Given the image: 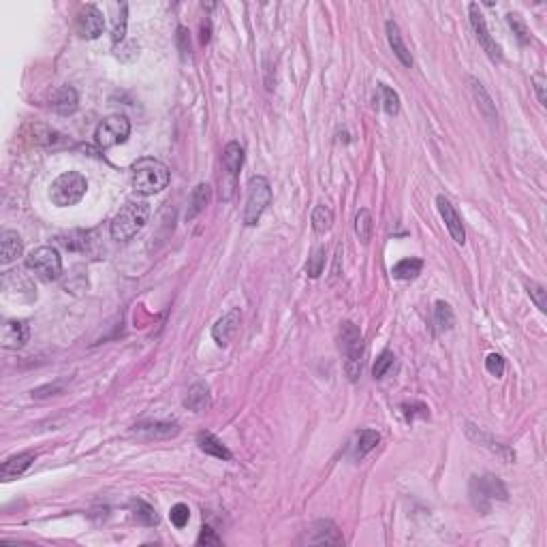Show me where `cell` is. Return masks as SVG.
Instances as JSON below:
<instances>
[{
	"mask_svg": "<svg viewBox=\"0 0 547 547\" xmlns=\"http://www.w3.org/2000/svg\"><path fill=\"white\" fill-rule=\"evenodd\" d=\"M131 171H133V188L139 195H146V197L165 190L171 180L167 165L152 156H144V158L135 160Z\"/></svg>",
	"mask_w": 547,
	"mask_h": 547,
	"instance_id": "1",
	"label": "cell"
},
{
	"mask_svg": "<svg viewBox=\"0 0 547 547\" xmlns=\"http://www.w3.org/2000/svg\"><path fill=\"white\" fill-rule=\"evenodd\" d=\"M340 350L344 355V372L348 380L355 383L362 372H364V355H366V344L360 328L350 321H344L340 328Z\"/></svg>",
	"mask_w": 547,
	"mask_h": 547,
	"instance_id": "2",
	"label": "cell"
},
{
	"mask_svg": "<svg viewBox=\"0 0 547 547\" xmlns=\"http://www.w3.org/2000/svg\"><path fill=\"white\" fill-rule=\"evenodd\" d=\"M150 208L146 201H128L120 208V212L114 216L109 231L116 242H128L133 240L148 222Z\"/></svg>",
	"mask_w": 547,
	"mask_h": 547,
	"instance_id": "3",
	"label": "cell"
},
{
	"mask_svg": "<svg viewBox=\"0 0 547 547\" xmlns=\"http://www.w3.org/2000/svg\"><path fill=\"white\" fill-rule=\"evenodd\" d=\"M88 182L79 171H64L49 186V199L58 208H69L84 199Z\"/></svg>",
	"mask_w": 547,
	"mask_h": 547,
	"instance_id": "4",
	"label": "cell"
},
{
	"mask_svg": "<svg viewBox=\"0 0 547 547\" xmlns=\"http://www.w3.org/2000/svg\"><path fill=\"white\" fill-rule=\"evenodd\" d=\"M272 201V186L263 176H252L248 180V192H246V206H244V224L254 227L259 218L263 216L265 208Z\"/></svg>",
	"mask_w": 547,
	"mask_h": 547,
	"instance_id": "5",
	"label": "cell"
},
{
	"mask_svg": "<svg viewBox=\"0 0 547 547\" xmlns=\"http://www.w3.org/2000/svg\"><path fill=\"white\" fill-rule=\"evenodd\" d=\"M26 268L35 272L41 280L52 282L58 280L62 274V259L60 252L52 246H39L26 256Z\"/></svg>",
	"mask_w": 547,
	"mask_h": 547,
	"instance_id": "6",
	"label": "cell"
},
{
	"mask_svg": "<svg viewBox=\"0 0 547 547\" xmlns=\"http://www.w3.org/2000/svg\"><path fill=\"white\" fill-rule=\"evenodd\" d=\"M470 498L479 511H490V500H507V488L498 477H472L470 479Z\"/></svg>",
	"mask_w": 547,
	"mask_h": 547,
	"instance_id": "7",
	"label": "cell"
},
{
	"mask_svg": "<svg viewBox=\"0 0 547 547\" xmlns=\"http://www.w3.org/2000/svg\"><path fill=\"white\" fill-rule=\"evenodd\" d=\"M128 135H131V122H128V118L114 114L96 126L94 144H96V148L107 150V148H114L118 144H124L128 139Z\"/></svg>",
	"mask_w": 547,
	"mask_h": 547,
	"instance_id": "8",
	"label": "cell"
},
{
	"mask_svg": "<svg viewBox=\"0 0 547 547\" xmlns=\"http://www.w3.org/2000/svg\"><path fill=\"white\" fill-rule=\"evenodd\" d=\"M468 15H470V24H472L475 35H477V39H479V45L484 47V52L490 56V60L502 62V49H500V45L492 39L490 28H488V24H486V17H484V13L479 11V5L472 3V5L468 7Z\"/></svg>",
	"mask_w": 547,
	"mask_h": 547,
	"instance_id": "9",
	"label": "cell"
},
{
	"mask_svg": "<svg viewBox=\"0 0 547 547\" xmlns=\"http://www.w3.org/2000/svg\"><path fill=\"white\" fill-rule=\"evenodd\" d=\"M103 28H105V17L103 13L99 11V7L94 5H86L79 9L77 13V20H75V30L82 39H96L103 35Z\"/></svg>",
	"mask_w": 547,
	"mask_h": 547,
	"instance_id": "10",
	"label": "cell"
},
{
	"mask_svg": "<svg viewBox=\"0 0 547 547\" xmlns=\"http://www.w3.org/2000/svg\"><path fill=\"white\" fill-rule=\"evenodd\" d=\"M436 208H438V212H440V216H442V220H445V227H447L449 236L456 240V244H462V246H464V244H466L464 222H462L460 214L456 212V208L452 206V201H449L447 197H442V195H438V197H436Z\"/></svg>",
	"mask_w": 547,
	"mask_h": 547,
	"instance_id": "11",
	"label": "cell"
},
{
	"mask_svg": "<svg viewBox=\"0 0 547 547\" xmlns=\"http://www.w3.org/2000/svg\"><path fill=\"white\" fill-rule=\"evenodd\" d=\"M240 321H242V312L238 308L229 310L222 318H218L214 328H212V338L216 340L218 346H227L231 342V338L238 334L240 330Z\"/></svg>",
	"mask_w": 547,
	"mask_h": 547,
	"instance_id": "12",
	"label": "cell"
},
{
	"mask_svg": "<svg viewBox=\"0 0 547 547\" xmlns=\"http://www.w3.org/2000/svg\"><path fill=\"white\" fill-rule=\"evenodd\" d=\"M30 338V328L26 321H5L0 328V342L5 348H22Z\"/></svg>",
	"mask_w": 547,
	"mask_h": 547,
	"instance_id": "13",
	"label": "cell"
},
{
	"mask_svg": "<svg viewBox=\"0 0 547 547\" xmlns=\"http://www.w3.org/2000/svg\"><path fill=\"white\" fill-rule=\"evenodd\" d=\"M77 103H79L77 92H75V88H71V86H62V88L54 90L52 96H49L52 109L58 111V114H62V116L73 114V111L77 109Z\"/></svg>",
	"mask_w": 547,
	"mask_h": 547,
	"instance_id": "14",
	"label": "cell"
},
{
	"mask_svg": "<svg viewBox=\"0 0 547 547\" xmlns=\"http://www.w3.org/2000/svg\"><path fill=\"white\" fill-rule=\"evenodd\" d=\"M184 406L192 413H206L212 406V396H210V387L206 383H195L188 390L186 398H184Z\"/></svg>",
	"mask_w": 547,
	"mask_h": 547,
	"instance_id": "15",
	"label": "cell"
},
{
	"mask_svg": "<svg viewBox=\"0 0 547 547\" xmlns=\"http://www.w3.org/2000/svg\"><path fill=\"white\" fill-rule=\"evenodd\" d=\"M32 462H35V454L32 452H24V454H17V456H11L9 460L3 462V466H0V477H3L5 481H11L20 475H24Z\"/></svg>",
	"mask_w": 547,
	"mask_h": 547,
	"instance_id": "16",
	"label": "cell"
},
{
	"mask_svg": "<svg viewBox=\"0 0 547 547\" xmlns=\"http://www.w3.org/2000/svg\"><path fill=\"white\" fill-rule=\"evenodd\" d=\"M22 250L24 244L17 231H3V236H0V263L3 265L13 263L17 256H22Z\"/></svg>",
	"mask_w": 547,
	"mask_h": 547,
	"instance_id": "17",
	"label": "cell"
},
{
	"mask_svg": "<svg viewBox=\"0 0 547 547\" xmlns=\"http://www.w3.org/2000/svg\"><path fill=\"white\" fill-rule=\"evenodd\" d=\"M385 30H387V41H390V47L394 49V54L398 56V60L404 64V67H413V56L408 52V47L404 45V39H402V32H400V26L390 20L385 24Z\"/></svg>",
	"mask_w": 547,
	"mask_h": 547,
	"instance_id": "18",
	"label": "cell"
},
{
	"mask_svg": "<svg viewBox=\"0 0 547 547\" xmlns=\"http://www.w3.org/2000/svg\"><path fill=\"white\" fill-rule=\"evenodd\" d=\"M133 432L144 438H169V436H176L180 432V428H178V424H169V422H144V424H137L133 428Z\"/></svg>",
	"mask_w": 547,
	"mask_h": 547,
	"instance_id": "19",
	"label": "cell"
},
{
	"mask_svg": "<svg viewBox=\"0 0 547 547\" xmlns=\"http://www.w3.org/2000/svg\"><path fill=\"white\" fill-rule=\"evenodd\" d=\"M242 165H244V148L238 141H231V144L224 146V150H222V167H224V171L229 174L231 180H236V176L240 174Z\"/></svg>",
	"mask_w": 547,
	"mask_h": 547,
	"instance_id": "20",
	"label": "cell"
},
{
	"mask_svg": "<svg viewBox=\"0 0 547 547\" xmlns=\"http://www.w3.org/2000/svg\"><path fill=\"white\" fill-rule=\"evenodd\" d=\"M212 199V186L210 184H199L195 190L190 192V203H188V212H186V220H192L195 216H199Z\"/></svg>",
	"mask_w": 547,
	"mask_h": 547,
	"instance_id": "21",
	"label": "cell"
},
{
	"mask_svg": "<svg viewBox=\"0 0 547 547\" xmlns=\"http://www.w3.org/2000/svg\"><path fill=\"white\" fill-rule=\"evenodd\" d=\"M312 532H314V537L308 539V543H312V545H323V543L325 545H340L342 543V537H340L334 522H316L312 526Z\"/></svg>",
	"mask_w": 547,
	"mask_h": 547,
	"instance_id": "22",
	"label": "cell"
},
{
	"mask_svg": "<svg viewBox=\"0 0 547 547\" xmlns=\"http://www.w3.org/2000/svg\"><path fill=\"white\" fill-rule=\"evenodd\" d=\"M197 445H199V449L203 454H208V456H214V458H218V460H231L233 456H231V452L227 447H224L214 434H210V432H199L197 434Z\"/></svg>",
	"mask_w": 547,
	"mask_h": 547,
	"instance_id": "23",
	"label": "cell"
},
{
	"mask_svg": "<svg viewBox=\"0 0 547 547\" xmlns=\"http://www.w3.org/2000/svg\"><path fill=\"white\" fill-rule=\"evenodd\" d=\"M422 270H424L422 259H402L400 263H396L392 268V276L396 280H415L422 274Z\"/></svg>",
	"mask_w": 547,
	"mask_h": 547,
	"instance_id": "24",
	"label": "cell"
},
{
	"mask_svg": "<svg viewBox=\"0 0 547 547\" xmlns=\"http://www.w3.org/2000/svg\"><path fill=\"white\" fill-rule=\"evenodd\" d=\"M434 325H436L438 332H449L456 325V316H454L452 306L442 300H438L436 306H434Z\"/></svg>",
	"mask_w": 547,
	"mask_h": 547,
	"instance_id": "25",
	"label": "cell"
},
{
	"mask_svg": "<svg viewBox=\"0 0 547 547\" xmlns=\"http://www.w3.org/2000/svg\"><path fill=\"white\" fill-rule=\"evenodd\" d=\"M131 511H133V518H135L139 524H144V526H156V524H158V516H156L154 507H152L150 502L141 500V498H137V500L131 502Z\"/></svg>",
	"mask_w": 547,
	"mask_h": 547,
	"instance_id": "26",
	"label": "cell"
},
{
	"mask_svg": "<svg viewBox=\"0 0 547 547\" xmlns=\"http://www.w3.org/2000/svg\"><path fill=\"white\" fill-rule=\"evenodd\" d=\"M380 440V434L376 430H362L357 434V445H355V458L357 460H364L372 449L378 445Z\"/></svg>",
	"mask_w": 547,
	"mask_h": 547,
	"instance_id": "27",
	"label": "cell"
},
{
	"mask_svg": "<svg viewBox=\"0 0 547 547\" xmlns=\"http://www.w3.org/2000/svg\"><path fill=\"white\" fill-rule=\"evenodd\" d=\"M334 224V212L328 206H316L312 212V229L316 233H325Z\"/></svg>",
	"mask_w": 547,
	"mask_h": 547,
	"instance_id": "28",
	"label": "cell"
},
{
	"mask_svg": "<svg viewBox=\"0 0 547 547\" xmlns=\"http://www.w3.org/2000/svg\"><path fill=\"white\" fill-rule=\"evenodd\" d=\"M355 233L362 244H368L372 240V214L368 208H362L355 216Z\"/></svg>",
	"mask_w": 547,
	"mask_h": 547,
	"instance_id": "29",
	"label": "cell"
},
{
	"mask_svg": "<svg viewBox=\"0 0 547 547\" xmlns=\"http://www.w3.org/2000/svg\"><path fill=\"white\" fill-rule=\"evenodd\" d=\"M468 84H470V88H472V94H475L477 103L481 105V109H484V114L490 116V118H494V116H496V109H494V103H492V99H490V94L486 92V88L481 86L477 79H472V77H468Z\"/></svg>",
	"mask_w": 547,
	"mask_h": 547,
	"instance_id": "30",
	"label": "cell"
},
{
	"mask_svg": "<svg viewBox=\"0 0 547 547\" xmlns=\"http://www.w3.org/2000/svg\"><path fill=\"white\" fill-rule=\"evenodd\" d=\"M378 94H380V103H383V109L387 111L390 116H396L400 111V96L396 90H392L390 86L385 84H378Z\"/></svg>",
	"mask_w": 547,
	"mask_h": 547,
	"instance_id": "31",
	"label": "cell"
},
{
	"mask_svg": "<svg viewBox=\"0 0 547 547\" xmlns=\"http://www.w3.org/2000/svg\"><path fill=\"white\" fill-rule=\"evenodd\" d=\"M325 254L328 250L323 246H318L312 250V254L308 256V263H306V274L310 278H318L321 274H323V268H325Z\"/></svg>",
	"mask_w": 547,
	"mask_h": 547,
	"instance_id": "32",
	"label": "cell"
},
{
	"mask_svg": "<svg viewBox=\"0 0 547 547\" xmlns=\"http://www.w3.org/2000/svg\"><path fill=\"white\" fill-rule=\"evenodd\" d=\"M394 366H396V355L392 350H385V353H380V357L376 360V364H374V368H372V374H374V378H383V376H387V372L390 370H394Z\"/></svg>",
	"mask_w": 547,
	"mask_h": 547,
	"instance_id": "33",
	"label": "cell"
},
{
	"mask_svg": "<svg viewBox=\"0 0 547 547\" xmlns=\"http://www.w3.org/2000/svg\"><path fill=\"white\" fill-rule=\"evenodd\" d=\"M126 35V5L122 3L120 5V13L114 17V32H111V37H114V43L118 45Z\"/></svg>",
	"mask_w": 547,
	"mask_h": 547,
	"instance_id": "34",
	"label": "cell"
},
{
	"mask_svg": "<svg viewBox=\"0 0 547 547\" xmlns=\"http://www.w3.org/2000/svg\"><path fill=\"white\" fill-rule=\"evenodd\" d=\"M169 518H171V524L176 528H184L188 524V518H190V509L182 502L174 504L171 507V513H169Z\"/></svg>",
	"mask_w": 547,
	"mask_h": 547,
	"instance_id": "35",
	"label": "cell"
},
{
	"mask_svg": "<svg viewBox=\"0 0 547 547\" xmlns=\"http://www.w3.org/2000/svg\"><path fill=\"white\" fill-rule=\"evenodd\" d=\"M526 288H528V295L532 298V302L537 304V308L541 310V312H545L547 310V300H545V288L539 284V282H526Z\"/></svg>",
	"mask_w": 547,
	"mask_h": 547,
	"instance_id": "36",
	"label": "cell"
},
{
	"mask_svg": "<svg viewBox=\"0 0 547 547\" xmlns=\"http://www.w3.org/2000/svg\"><path fill=\"white\" fill-rule=\"evenodd\" d=\"M507 22H509V26L513 28V32H516L518 39H520L522 43H528V41H530V32H528V28L524 26V22L520 20V15L509 13V15H507Z\"/></svg>",
	"mask_w": 547,
	"mask_h": 547,
	"instance_id": "37",
	"label": "cell"
},
{
	"mask_svg": "<svg viewBox=\"0 0 547 547\" xmlns=\"http://www.w3.org/2000/svg\"><path fill=\"white\" fill-rule=\"evenodd\" d=\"M486 368L492 376H502L504 374V360L498 355V353H492L486 360Z\"/></svg>",
	"mask_w": 547,
	"mask_h": 547,
	"instance_id": "38",
	"label": "cell"
},
{
	"mask_svg": "<svg viewBox=\"0 0 547 547\" xmlns=\"http://www.w3.org/2000/svg\"><path fill=\"white\" fill-rule=\"evenodd\" d=\"M532 86H534V92H537L539 103L545 107V105H547V94H545L547 79H545V75H543V73H534V75H532Z\"/></svg>",
	"mask_w": 547,
	"mask_h": 547,
	"instance_id": "39",
	"label": "cell"
},
{
	"mask_svg": "<svg viewBox=\"0 0 547 547\" xmlns=\"http://www.w3.org/2000/svg\"><path fill=\"white\" fill-rule=\"evenodd\" d=\"M404 415H406V419H415L417 415H422V417H428V406L422 404V402H406L404 406Z\"/></svg>",
	"mask_w": 547,
	"mask_h": 547,
	"instance_id": "40",
	"label": "cell"
},
{
	"mask_svg": "<svg viewBox=\"0 0 547 547\" xmlns=\"http://www.w3.org/2000/svg\"><path fill=\"white\" fill-rule=\"evenodd\" d=\"M197 543H199V545H220V539L216 537V532H214L210 526H203V528H201V534H199V539H197Z\"/></svg>",
	"mask_w": 547,
	"mask_h": 547,
	"instance_id": "41",
	"label": "cell"
},
{
	"mask_svg": "<svg viewBox=\"0 0 547 547\" xmlns=\"http://www.w3.org/2000/svg\"><path fill=\"white\" fill-rule=\"evenodd\" d=\"M178 41H180L182 56L186 58V52H190V45L186 43V28H178Z\"/></svg>",
	"mask_w": 547,
	"mask_h": 547,
	"instance_id": "42",
	"label": "cell"
}]
</instances>
